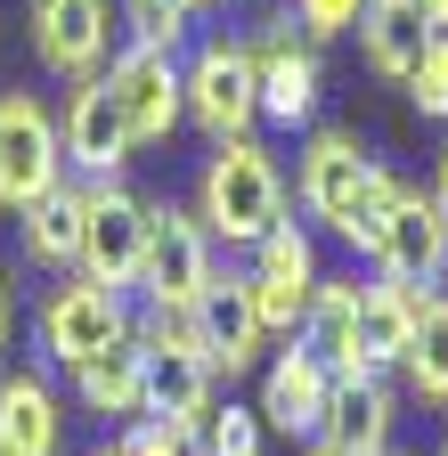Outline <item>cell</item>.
<instances>
[{
	"instance_id": "cell-1",
	"label": "cell",
	"mask_w": 448,
	"mask_h": 456,
	"mask_svg": "<svg viewBox=\"0 0 448 456\" xmlns=\"http://www.w3.org/2000/svg\"><path fill=\"white\" fill-rule=\"evenodd\" d=\"M286 188H294V212L302 220H318L334 245L367 253L375 220L391 212V196L408 188V171H391L383 155H367L359 131H343V123H310L302 147H294V180Z\"/></svg>"
},
{
	"instance_id": "cell-2",
	"label": "cell",
	"mask_w": 448,
	"mask_h": 456,
	"mask_svg": "<svg viewBox=\"0 0 448 456\" xmlns=\"http://www.w3.org/2000/svg\"><path fill=\"white\" fill-rule=\"evenodd\" d=\"M204 220V237L220 253H253L277 220L294 212V188H286V163H277L261 139H229V147H212L204 171H196V204Z\"/></svg>"
},
{
	"instance_id": "cell-3",
	"label": "cell",
	"mask_w": 448,
	"mask_h": 456,
	"mask_svg": "<svg viewBox=\"0 0 448 456\" xmlns=\"http://www.w3.org/2000/svg\"><path fill=\"white\" fill-rule=\"evenodd\" d=\"M180 98H188V123L229 147L261 131V74H253V41L245 33H204L180 57Z\"/></svg>"
},
{
	"instance_id": "cell-4",
	"label": "cell",
	"mask_w": 448,
	"mask_h": 456,
	"mask_svg": "<svg viewBox=\"0 0 448 456\" xmlns=\"http://www.w3.org/2000/svg\"><path fill=\"white\" fill-rule=\"evenodd\" d=\"M131 334H139L131 294H106V285H90V277L49 285L41 310H33V342H41V359L58 367V375L90 367L98 351H115V342H131Z\"/></svg>"
},
{
	"instance_id": "cell-5",
	"label": "cell",
	"mask_w": 448,
	"mask_h": 456,
	"mask_svg": "<svg viewBox=\"0 0 448 456\" xmlns=\"http://www.w3.org/2000/svg\"><path fill=\"white\" fill-rule=\"evenodd\" d=\"M25 33H33V66L49 82H98L123 49V9L115 0H25Z\"/></svg>"
},
{
	"instance_id": "cell-6",
	"label": "cell",
	"mask_w": 448,
	"mask_h": 456,
	"mask_svg": "<svg viewBox=\"0 0 448 456\" xmlns=\"http://www.w3.org/2000/svg\"><path fill=\"white\" fill-rule=\"evenodd\" d=\"M237 277H245V294H253V310H261L269 342H294V334H302V318H310V294H318L326 261H318V237L286 212V220H277L269 237L237 261Z\"/></svg>"
},
{
	"instance_id": "cell-7",
	"label": "cell",
	"mask_w": 448,
	"mask_h": 456,
	"mask_svg": "<svg viewBox=\"0 0 448 456\" xmlns=\"http://www.w3.org/2000/svg\"><path fill=\"white\" fill-rule=\"evenodd\" d=\"M58 180H66L58 106H49L41 90H0V212L25 220Z\"/></svg>"
},
{
	"instance_id": "cell-8",
	"label": "cell",
	"mask_w": 448,
	"mask_h": 456,
	"mask_svg": "<svg viewBox=\"0 0 448 456\" xmlns=\"http://www.w3.org/2000/svg\"><path fill=\"white\" fill-rule=\"evenodd\" d=\"M220 269V245L204 237V220L188 204H147V261H139V310H196V294Z\"/></svg>"
},
{
	"instance_id": "cell-9",
	"label": "cell",
	"mask_w": 448,
	"mask_h": 456,
	"mask_svg": "<svg viewBox=\"0 0 448 456\" xmlns=\"http://www.w3.org/2000/svg\"><path fill=\"white\" fill-rule=\"evenodd\" d=\"M147 204L131 180H90V212H82V261L74 277L106 285V294H131L139 261H147Z\"/></svg>"
},
{
	"instance_id": "cell-10",
	"label": "cell",
	"mask_w": 448,
	"mask_h": 456,
	"mask_svg": "<svg viewBox=\"0 0 448 456\" xmlns=\"http://www.w3.org/2000/svg\"><path fill=\"white\" fill-rule=\"evenodd\" d=\"M245 41H253V74H261V123L310 131V123H318V98H326V66H318V49L302 41V25L277 9V17H261V33H245Z\"/></svg>"
},
{
	"instance_id": "cell-11",
	"label": "cell",
	"mask_w": 448,
	"mask_h": 456,
	"mask_svg": "<svg viewBox=\"0 0 448 456\" xmlns=\"http://www.w3.org/2000/svg\"><path fill=\"white\" fill-rule=\"evenodd\" d=\"M440 269H448V212L408 180L400 196H391V212L375 220V237H367V277L440 285Z\"/></svg>"
},
{
	"instance_id": "cell-12",
	"label": "cell",
	"mask_w": 448,
	"mask_h": 456,
	"mask_svg": "<svg viewBox=\"0 0 448 456\" xmlns=\"http://www.w3.org/2000/svg\"><path fill=\"white\" fill-rule=\"evenodd\" d=\"M106 90H115L123 123L139 147H163L180 123H188V98H180V57L172 49H147V41H123L115 66H106Z\"/></svg>"
},
{
	"instance_id": "cell-13",
	"label": "cell",
	"mask_w": 448,
	"mask_h": 456,
	"mask_svg": "<svg viewBox=\"0 0 448 456\" xmlns=\"http://www.w3.org/2000/svg\"><path fill=\"white\" fill-rule=\"evenodd\" d=\"M58 147H66V171H74V180H123V171H131L139 139L123 123L115 90H106V74L66 90V106H58Z\"/></svg>"
},
{
	"instance_id": "cell-14",
	"label": "cell",
	"mask_w": 448,
	"mask_h": 456,
	"mask_svg": "<svg viewBox=\"0 0 448 456\" xmlns=\"http://www.w3.org/2000/svg\"><path fill=\"white\" fill-rule=\"evenodd\" d=\"M196 342H204V359H212V375L220 383H237V375H253L261 367V351H269V326H261V310H253V294H245V277L220 261L212 269V285L196 294Z\"/></svg>"
},
{
	"instance_id": "cell-15",
	"label": "cell",
	"mask_w": 448,
	"mask_h": 456,
	"mask_svg": "<svg viewBox=\"0 0 448 456\" xmlns=\"http://www.w3.org/2000/svg\"><path fill=\"white\" fill-rule=\"evenodd\" d=\"M326 399H334V375H326L318 351L286 342V351H269V359H261V391H253V408H261V424H269L277 440H294V448L318 440Z\"/></svg>"
},
{
	"instance_id": "cell-16",
	"label": "cell",
	"mask_w": 448,
	"mask_h": 456,
	"mask_svg": "<svg viewBox=\"0 0 448 456\" xmlns=\"http://www.w3.org/2000/svg\"><path fill=\"white\" fill-rule=\"evenodd\" d=\"M359 302H367V277L351 269V277H318V294H310V318H302V351H318L326 359V375L334 383H367L375 375V359H367V342H359Z\"/></svg>"
},
{
	"instance_id": "cell-17",
	"label": "cell",
	"mask_w": 448,
	"mask_h": 456,
	"mask_svg": "<svg viewBox=\"0 0 448 456\" xmlns=\"http://www.w3.org/2000/svg\"><path fill=\"white\" fill-rule=\"evenodd\" d=\"M318 440H334L343 456H391V448H400V391H391V375L334 383Z\"/></svg>"
},
{
	"instance_id": "cell-18",
	"label": "cell",
	"mask_w": 448,
	"mask_h": 456,
	"mask_svg": "<svg viewBox=\"0 0 448 456\" xmlns=\"http://www.w3.org/2000/svg\"><path fill=\"white\" fill-rule=\"evenodd\" d=\"M0 456H66V399L49 375H0Z\"/></svg>"
},
{
	"instance_id": "cell-19",
	"label": "cell",
	"mask_w": 448,
	"mask_h": 456,
	"mask_svg": "<svg viewBox=\"0 0 448 456\" xmlns=\"http://www.w3.org/2000/svg\"><path fill=\"white\" fill-rule=\"evenodd\" d=\"M82 212H90V180L66 171V180L17 220V253L33 269H49V277H74V261H82Z\"/></svg>"
},
{
	"instance_id": "cell-20",
	"label": "cell",
	"mask_w": 448,
	"mask_h": 456,
	"mask_svg": "<svg viewBox=\"0 0 448 456\" xmlns=\"http://www.w3.org/2000/svg\"><path fill=\"white\" fill-rule=\"evenodd\" d=\"M74 383V408L98 416V424H139L147 416V351H139V334L115 342V351H98L90 367L66 375Z\"/></svg>"
},
{
	"instance_id": "cell-21",
	"label": "cell",
	"mask_w": 448,
	"mask_h": 456,
	"mask_svg": "<svg viewBox=\"0 0 448 456\" xmlns=\"http://www.w3.org/2000/svg\"><path fill=\"white\" fill-rule=\"evenodd\" d=\"M432 310V285H400V277H367V302H359V342H367V359L375 375H400L408 359V342Z\"/></svg>"
},
{
	"instance_id": "cell-22",
	"label": "cell",
	"mask_w": 448,
	"mask_h": 456,
	"mask_svg": "<svg viewBox=\"0 0 448 456\" xmlns=\"http://www.w3.org/2000/svg\"><path fill=\"white\" fill-rule=\"evenodd\" d=\"M424 41H432V25H424L416 0H367V17H359V57H367V74L408 82V66L424 57Z\"/></svg>"
},
{
	"instance_id": "cell-23",
	"label": "cell",
	"mask_w": 448,
	"mask_h": 456,
	"mask_svg": "<svg viewBox=\"0 0 448 456\" xmlns=\"http://www.w3.org/2000/svg\"><path fill=\"white\" fill-rule=\"evenodd\" d=\"M400 383H408V399H424V408L448 416V302L440 294H432V310H424V326L408 342V359H400Z\"/></svg>"
},
{
	"instance_id": "cell-24",
	"label": "cell",
	"mask_w": 448,
	"mask_h": 456,
	"mask_svg": "<svg viewBox=\"0 0 448 456\" xmlns=\"http://www.w3.org/2000/svg\"><path fill=\"white\" fill-rule=\"evenodd\" d=\"M196 440H204V456H261L269 424H261L253 399H212V416L196 424Z\"/></svg>"
},
{
	"instance_id": "cell-25",
	"label": "cell",
	"mask_w": 448,
	"mask_h": 456,
	"mask_svg": "<svg viewBox=\"0 0 448 456\" xmlns=\"http://www.w3.org/2000/svg\"><path fill=\"white\" fill-rule=\"evenodd\" d=\"M123 9V41H147V49H188V33H196V9L188 0H115Z\"/></svg>"
},
{
	"instance_id": "cell-26",
	"label": "cell",
	"mask_w": 448,
	"mask_h": 456,
	"mask_svg": "<svg viewBox=\"0 0 448 456\" xmlns=\"http://www.w3.org/2000/svg\"><path fill=\"white\" fill-rule=\"evenodd\" d=\"M408 106L424 114V123H448V33H432L424 57L408 66Z\"/></svg>"
},
{
	"instance_id": "cell-27",
	"label": "cell",
	"mask_w": 448,
	"mask_h": 456,
	"mask_svg": "<svg viewBox=\"0 0 448 456\" xmlns=\"http://www.w3.org/2000/svg\"><path fill=\"white\" fill-rule=\"evenodd\" d=\"M286 17L302 25V41H310V49H326V41H343V33H359V17H367V0H294Z\"/></svg>"
},
{
	"instance_id": "cell-28",
	"label": "cell",
	"mask_w": 448,
	"mask_h": 456,
	"mask_svg": "<svg viewBox=\"0 0 448 456\" xmlns=\"http://www.w3.org/2000/svg\"><path fill=\"white\" fill-rule=\"evenodd\" d=\"M115 440H123V456H204V440H196L188 424H155V416L123 424Z\"/></svg>"
},
{
	"instance_id": "cell-29",
	"label": "cell",
	"mask_w": 448,
	"mask_h": 456,
	"mask_svg": "<svg viewBox=\"0 0 448 456\" xmlns=\"http://www.w3.org/2000/svg\"><path fill=\"white\" fill-rule=\"evenodd\" d=\"M9 334H17V285H9V269H0V359H9Z\"/></svg>"
},
{
	"instance_id": "cell-30",
	"label": "cell",
	"mask_w": 448,
	"mask_h": 456,
	"mask_svg": "<svg viewBox=\"0 0 448 456\" xmlns=\"http://www.w3.org/2000/svg\"><path fill=\"white\" fill-rule=\"evenodd\" d=\"M424 196H432V204H440V212H448V147H440V155H432V180H424Z\"/></svg>"
},
{
	"instance_id": "cell-31",
	"label": "cell",
	"mask_w": 448,
	"mask_h": 456,
	"mask_svg": "<svg viewBox=\"0 0 448 456\" xmlns=\"http://www.w3.org/2000/svg\"><path fill=\"white\" fill-rule=\"evenodd\" d=\"M416 9H424V25H432V33H448V0H416Z\"/></svg>"
},
{
	"instance_id": "cell-32",
	"label": "cell",
	"mask_w": 448,
	"mask_h": 456,
	"mask_svg": "<svg viewBox=\"0 0 448 456\" xmlns=\"http://www.w3.org/2000/svg\"><path fill=\"white\" fill-rule=\"evenodd\" d=\"M294 456H343V448H334V440H302Z\"/></svg>"
},
{
	"instance_id": "cell-33",
	"label": "cell",
	"mask_w": 448,
	"mask_h": 456,
	"mask_svg": "<svg viewBox=\"0 0 448 456\" xmlns=\"http://www.w3.org/2000/svg\"><path fill=\"white\" fill-rule=\"evenodd\" d=\"M82 456H123V440H98V448H82Z\"/></svg>"
},
{
	"instance_id": "cell-34",
	"label": "cell",
	"mask_w": 448,
	"mask_h": 456,
	"mask_svg": "<svg viewBox=\"0 0 448 456\" xmlns=\"http://www.w3.org/2000/svg\"><path fill=\"white\" fill-rule=\"evenodd\" d=\"M188 9H196V17H204V9H229V0H188Z\"/></svg>"
},
{
	"instance_id": "cell-35",
	"label": "cell",
	"mask_w": 448,
	"mask_h": 456,
	"mask_svg": "<svg viewBox=\"0 0 448 456\" xmlns=\"http://www.w3.org/2000/svg\"><path fill=\"white\" fill-rule=\"evenodd\" d=\"M432 294H440V302H448V269H440V285H432Z\"/></svg>"
},
{
	"instance_id": "cell-36",
	"label": "cell",
	"mask_w": 448,
	"mask_h": 456,
	"mask_svg": "<svg viewBox=\"0 0 448 456\" xmlns=\"http://www.w3.org/2000/svg\"><path fill=\"white\" fill-rule=\"evenodd\" d=\"M391 456H408V448H391Z\"/></svg>"
},
{
	"instance_id": "cell-37",
	"label": "cell",
	"mask_w": 448,
	"mask_h": 456,
	"mask_svg": "<svg viewBox=\"0 0 448 456\" xmlns=\"http://www.w3.org/2000/svg\"><path fill=\"white\" fill-rule=\"evenodd\" d=\"M440 456H448V440H440Z\"/></svg>"
}]
</instances>
